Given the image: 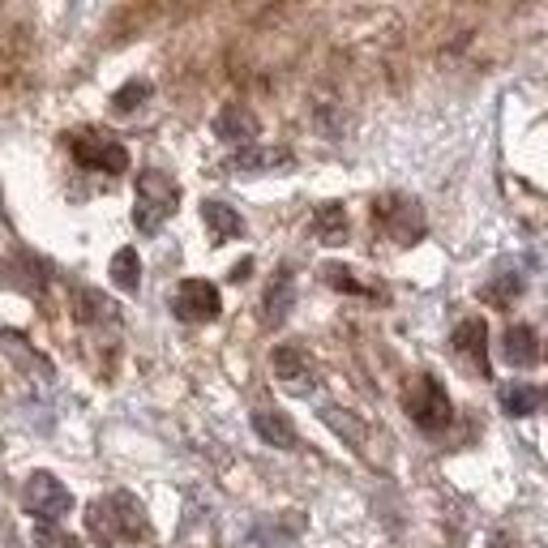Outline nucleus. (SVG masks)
<instances>
[{"instance_id":"obj_13","label":"nucleus","mask_w":548,"mask_h":548,"mask_svg":"<svg viewBox=\"0 0 548 548\" xmlns=\"http://www.w3.org/2000/svg\"><path fill=\"white\" fill-rule=\"evenodd\" d=\"M202 223L210 227V232H215L219 245L245 236V219H240V210H232L227 202H202Z\"/></svg>"},{"instance_id":"obj_12","label":"nucleus","mask_w":548,"mask_h":548,"mask_svg":"<svg viewBox=\"0 0 548 548\" xmlns=\"http://www.w3.org/2000/svg\"><path fill=\"white\" fill-rule=\"evenodd\" d=\"M257 116L245 108V103H227V108L215 116V133L223 137V142H253L257 137Z\"/></svg>"},{"instance_id":"obj_2","label":"nucleus","mask_w":548,"mask_h":548,"mask_svg":"<svg viewBox=\"0 0 548 548\" xmlns=\"http://www.w3.org/2000/svg\"><path fill=\"white\" fill-rule=\"evenodd\" d=\"M176 180L163 172H142L137 176V202H133V223L137 232H159L163 219L176 210Z\"/></svg>"},{"instance_id":"obj_6","label":"nucleus","mask_w":548,"mask_h":548,"mask_svg":"<svg viewBox=\"0 0 548 548\" xmlns=\"http://www.w3.org/2000/svg\"><path fill=\"white\" fill-rule=\"evenodd\" d=\"M373 219H382V227L399 245H411L424 232V215L416 197H382V202H373Z\"/></svg>"},{"instance_id":"obj_21","label":"nucleus","mask_w":548,"mask_h":548,"mask_svg":"<svg viewBox=\"0 0 548 548\" xmlns=\"http://www.w3.org/2000/svg\"><path fill=\"white\" fill-rule=\"evenodd\" d=\"M82 304H86V309H82L86 322H99V317H112V300H103L99 292H82Z\"/></svg>"},{"instance_id":"obj_16","label":"nucleus","mask_w":548,"mask_h":548,"mask_svg":"<svg viewBox=\"0 0 548 548\" xmlns=\"http://www.w3.org/2000/svg\"><path fill=\"white\" fill-rule=\"evenodd\" d=\"M313 227H317V236H322L326 245H343V236H347V210H343L339 202H326V206H317Z\"/></svg>"},{"instance_id":"obj_22","label":"nucleus","mask_w":548,"mask_h":548,"mask_svg":"<svg viewBox=\"0 0 548 548\" xmlns=\"http://www.w3.org/2000/svg\"><path fill=\"white\" fill-rule=\"evenodd\" d=\"M322 274H326V283H330V287H343V292H364V287L352 279V270H347V266H334V262H330Z\"/></svg>"},{"instance_id":"obj_5","label":"nucleus","mask_w":548,"mask_h":548,"mask_svg":"<svg viewBox=\"0 0 548 548\" xmlns=\"http://www.w3.org/2000/svg\"><path fill=\"white\" fill-rule=\"evenodd\" d=\"M219 309H223V296H219V287L206 279H185L172 296V313L180 322H215Z\"/></svg>"},{"instance_id":"obj_3","label":"nucleus","mask_w":548,"mask_h":548,"mask_svg":"<svg viewBox=\"0 0 548 548\" xmlns=\"http://www.w3.org/2000/svg\"><path fill=\"white\" fill-rule=\"evenodd\" d=\"M22 501H26L30 519H39V523H48V527L60 523V519H65V514L73 510V493L52 476V471H35V476L26 480Z\"/></svg>"},{"instance_id":"obj_10","label":"nucleus","mask_w":548,"mask_h":548,"mask_svg":"<svg viewBox=\"0 0 548 548\" xmlns=\"http://www.w3.org/2000/svg\"><path fill=\"white\" fill-rule=\"evenodd\" d=\"M292 304H296V279H292V270H279L270 279L266 287V300H262V322L266 326H283L287 322V313H292Z\"/></svg>"},{"instance_id":"obj_11","label":"nucleus","mask_w":548,"mask_h":548,"mask_svg":"<svg viewBox=\"0 0 548 548\" xmlns=\"http://www.w3.org/2000/svg\"><path fill=\"white\" fill-rule=\"evenodd\" d=\"M274 373L283 377V386L292 394H309L313 390V364L304 352H296V347H279L274 352Z\"/></svg>"},{"instance_id":"obj_14","label":"nucleus","mask_w":548,"mask_h":548,"mask_svg":"<svg viewBox=\"0 0 548 548\" xmlns=\"http://www.w3.org/2000/svg\"><path fill=\"white\" fill-rule=\"evenodd\" d=\"M287 163H292V155H287V150L245 146L227 167H232V172H245V176H257V172H274V167H287Z\"/></svg>"},{"instance_id":"obj_19","label":"nucleus","mask_w":548,"mask_h":548,"mask_svg":"<svg viewBox=\"0 0 548 548\" xmlns=\"http://www.w3.org/2000/svg\"><path fill=\"white\" fill-rule=\"evenodd\" d=\"M146 95H150V82H129V86H120L116 95H112V108L116 112H133Z\"/></svg>"},{"instance_id":"obj_7","label":"nucleus","mask_w":548,"mask_h":548,"mask_svg":"<svg viewBox=\"0 0 548 548\" xmlns=\"http://www.w3.org/2000/svg\"><path fill=\"white\" fill-rule=\"evenodd\" d=\"M73 155H78V163L90 167V172H129L125 146L112 142V137H95V142L73 137Z\"/></svg>"},{"instance_id":"obj_23","label":"nucleus","mask_w":548,"mask_h":548,"mask_svg":"<svg viewBox=\"0 0 548 548\" xmlns=\"http://www.w3.org/2000/svg\"><path fill=\"white\" fill-rule=\"evenodd\" d=\"M249 270H253V257H245V262H236L232 266V279L240 283V279H249Z\"/></svg>"},{"instance_id":"obj_17","label":"nucleus","mask_w":548,"mask_h":548,"mask_svg":"<svg viewBox=\"0 0 548 548\" xmlns=\"http://www.w3.org/2000/svg\"><path fill=\"white\" fill-rule=\"evenodd\" d=\"M544 394L540 386H527V382H514L501 390V407H506V416H531V411H540Z\"/></svg>"},{"instance_id":"obj_1","label":"nucleus","mask_w":548,"mask_h":548,"mask_svg":"<svg viewBox=\"0 0 548 548\" xmlns=\"http://www.w3.org/2000/svg\"><path fill=\"white\" fill-rule=\"evenodd\" d=\"M86 523H90V536H95L103 548H112L116 540H137L150 531L142 501H133L129 493H112V497L95 501L86 514Z\"/></svg>"},{"instance_id":"obj_9","label":"nucleus","mask_w":548,"mask_h":548,"mask_svg":"<svg viewBox=\"0 0 548 548\" xmlns=\"http://www.w3.org/2000/svg\"><path fill=\"white\" fill-rule=\"evenodd\" d=\"M501 356H506L510 369H536L540 364V334L531 326H510L506 339H501Z\"/></svg>"},{"instance_id":"obj_20","label":"nucleus","mask_w":548,"mask_h":548,"mask_svg":"<svg viewBox=\"0 0 548 548\" xmlns=\"http://www.w3.org/2000/svg\"><path fill=\"white\" fill-rule=\"evenodd\" d=\"M35 544H39V548H82L73 536H65V531H56V527H48V523L35 527Z\"/></svg>"},{"instance_id":"obj_8","label":"nucleus","mask_w":548,"mask_h":548,"mask_svg":"<svg viewBox=\"0 0 548 548\" xmlns=\"http://www.w3.org/2000/svg\"><path fill=\"white\" fill-rule=\"evenodd\" d=\"M454 352L476 364L480 377H489V326H484L480 317L459 322V326H454Z\"/></svg>"},{"instance_id":"obj_4","label":"nucleus","mask_w":548,"mask_h":548,"mask_svg":"<svg viewBox=\"0 0 548 548\" xmlns=\"http://www.w3.org/2000/svg\"><path fill=\"white\" fill-rule=\"evenodd\" d=\"M407 411H411V420L420 424L424 433H437V429H446L450 424V394L446 386L437 382V377H416V386L407 390Z\"/></svg>"},{"instance_id":"obj_18","label":"nucleus","mask_w":548,"mask_h":548,"mask_svg":"<svg viewBox=\"0 0 548 548\" xmlns=\"http://www.w3.org/2000/svg\"><path fill=\"white\" fill-rule=\"evenodd\" d=\"M112 283L120 287V292H137V287H142V257H137V249H116Z\"/></svg>"},{"instance_id":"obj_15","label":"nucleus","mask_w":548,"mask_h":548,"mask_svg":"<svg viewBox=\"0 0 548 548\" xmlns=\"http://www.w3.org/2000/svg\"><path fill=\"white\" fill-rule=\"evenodd\" d=\"M253 429L262 441H270V446H279V450H296V429H292V420L279 416V411H257L253 416Z\"/></svg>"}]
</instances>
